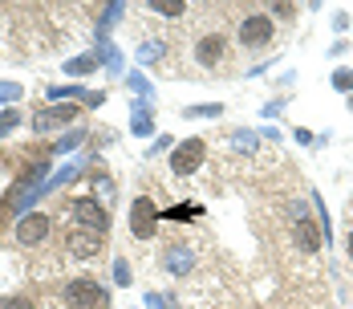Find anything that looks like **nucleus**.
<instances>
[{"label": "nucleus", "instance_id": "nucleus-33", "mask_svg": "<svg viewBox=\"0 0 353 309\" xmlns=\"http://www.w3.org/2000/svg\"><path fill=\"white\" fill-rule=\"evenodd\" d=\"M292 138H296L301 147H313V142H317V135H313V131H305V127H296V131H292Z\"/></svg>", "mask_w": 353, "mask_h": 309}, {"label": "nucleus", "instance_id": "nucleus-22", "mask_svg": "<svg viewBox=\"0 0 353 309\" xmlns=\"http://www.w3.org/2000/svg\"><path fill=\"white\" fill-rule=\"evenodd\" d=\"M81 138H85V131H65V135L53 142V155H65V151H77L81 147Z\"/></svg>", "mask_w": 353, "mask_h": 309}, {"label": "nucleus", "instance_id": "nucleus-15", "mask_svg": "<svg viewBox=\"0 0 353 309\" xmlns=\"http://www.w3.org/2000/svg\"><path fill=\"white\" fill-rule=\"evenodd\" d=\"M122 17H126V4H122V0H110V4H102V17H98V33L106 37V29H110V25H118Z\"/></svg>", "mask_w": 353, "mask_h": 309}, {"label": "nucleus", "instance_id": "nucleus-34", "mask_svg": "<svg viewBox=\"0 0 353 309\" xmlns=\"http://www.w3.org/2000/svg\"><path fill=\"white\" fill-rule=\"evenodd\" d=\"M175 142H171V135H159L154 142H150V155H159V151H171Z\"/></svg>", "mask_w": 353, "mask_h": 309}, {"label": "nucleus", "instance_id": "nucleus-39", "mask_svg": "<svg viewBox=\"0 0 353 309\" xmlns=\"http://www.w3.org/2000/svg\"><path fill=\"white\" fill-rule=\"evenodd\" d=\"M345 252H350V261H353V228H350V236H345Z\"/></svg>", "mask_w": 353, "mask_h": 309}, {"label": "nucleus", "instance_id": "nucleus-14", "mask_svg": "<svg viewBox=\"0 0 353 309\" xmlns=\"http://www.w3.org/2000/svg\"><path fill=\"white\" fill-rule=\"evenodd\" d=\"M98 66H102L98 53H81V57H70V62L61 66V73H70V77H85V73H94Z\"/></svg>", "mask_w": 353, "mask_h": 309}, {"label": "nucleus", "instance_id": "nucleus-1", "mask_svg": "<svg viewBox=\"0 0 353 309\" xmlns=\"http://www.w3.org/2000/svg\"><path fill=\"white\" fill-rule=\"evenodd\" d=\"M61 297H65L73 309H94V306H106V301H110L106 285H98L94 277H77V281H70Z\"/></svg>", "mask_w": 353, "mask_h": 309}, {"label": "nucleus", "instance_id": "nucleus-13", "mask_svg": "<svg viewBox=\"0 0 353 309\" xmlns=\"http://www.w3.org/2000/svg\"><path fill=\"white\" fill-rule=\"evenodd\" d=\"M94 53H98V62H102L110 73H122V69H126L122 53H118V45H114V41H106V37H98V49H94Z\"/></svg>", "mask_w": 353, "mask_h": 309}, {"label": "nucleus", "instance_id": "nucleus-2", "mask_svg": "<svg viewBox=\"0 0 353 309\" xmlns=\"http://www.w3.org/2000/svg\"><path fill=\"white\" fill-rule=\"evenodd\" d=\"M70 212H73V220H77V228H90V232H110V212H106V204H98L94 196H77L70 204Z\"/></svg>", "mask_w": 353, "mask_h": 309}, {"label": "nucleus", "instance_id": "nucleus-27", "mask_svg": "<svg viewBox=\"0 0 353 309\" xmlns=\"http://www.w3.org/2000/svg\"><path fill=\"white\" fill-rule=\"evenodd\" d=\"M126 86H130V90H134L139 98H154V86H150V82H146L142 73H126Z\"/></svg>", "mask_w": 353, "mask_h": 309}, {"label": "nucleus", "instance_id": "nucleus-8", "mask_svg": "<svg viewBox=\"0 0 353 309\" xmlns=\"http://www.w3.org/2000/svg\"><path fill=\"white\" fill-rule=\"evenodd\" d=\"M65 248H70L73 261H94V256L102 252V236L90 232V228H73L70 241H65Z\"/></svg>", "mask_w": 353, "mask_h": 309}, {"label": "nucleus", "instance_id": "nucleus-9", "mask_svg": "<svg viewBox=\"0 0 353 309\" xmlns=\"http://www.w3.org/2000/svg\"><path fill=\"white\" fill-rule=\"evenodd\" d=\"M223 57H228V41H223V33H208V37L195 41V62H199V66L212 69V66H219Z\"/></svg>", "mask_w": 353, "mask_h": 309}, {"label": "nucleus", "instance_id": "nucleus-31", "mask_svg": "<svg viewBox=\"0 0 353 309\" xmlns=\"http://www.w3.org/2000/svg\"><path fill=\"white\" fill-rule=\"evenodd\" d=\"M288 220H292V224H301V220H309V204H301V200H292V204H288Z\"/></svg>", "mask_w": 353, "mask_h": 309}, {"label": "nucleus", "instance_id": "nucleus-17", "mask_svg": "<svg viewBox=\"0 0 353 309\" xmlns=\"http://www.w3.org/2000/svg\"><path fill=\"white\" fill-rule=\"evenodd\" d=\"M85 94H90V90H81V86H49V90H45L49 102H70V98L85 102Z\"/></svg>", "mask_w": 353, "mask_h": 309}, {"label": "nucleus", "instance_id": "nucleus-24", "mask_svg": "<svg viewBox=\"0 0 353 309\" xmlns=\"http://www.w3.org/2000/svg\"><path fill=\"white\" fill-rule=\"evenodd\" d=\"M329 82H333V90H337V94H353V69H333V77H329Z\"/></svg>", "mask_w": 353, "mask_h": 309}, {"label": "nucleus", "instance_id": "nucleus-5", "mask_svg": "<svg viewBox=\"0 0 353 309\" xmlns=\"http://www.w3.org/2000/svg\"><path fill=\"white\" fill-rule=\"evenodd\" d=\"M272 41V17H264V12H252L240 21V45L248 49H264Z\"/></svg>", "mask_w": 353, "mask_h": 309}, {"label": "nucleus", "instance_id": "nucleus-23", "mask_svg": "<svg viewBox=\"0 0 353 309\" xmlns=\"http://www.w3.org/2000/svg\"><path fill=\"white\" fill-rule=\"evenodd\" d=\"M142 301H146V309H183L175 293H146Z\"/></svg>", "mask_w": 353, "mask_h": 309}, {"label": "nucleus", "instance_id": "nucleus-38", "mask_svg": "<svg viewBox=\"0 0 353 309\" xmlns=\"http://www.w3.org/2000/svg\"><path fill=\"white\" fill-rule=\"evenodd\" d=\"M281 110H284V102H268V106H264V114H268V118H276Z\"/></svg>", "mask_w": 353, "mask_h": 309}, {"label": "nucleus", "instance_id": "nucleus-6", "mask_svg": "<svg viewBox=\"0 0 353 309\" xmlns=\"http://www.w3.org/2000/svg\"><path fill=\"white\" fill-rule=\"evenodd\" d=\"M73 118H77V106H45L33 114V135H49L57 127H70Z\"/></svg>", "mask_w": 353, "mask_h": 309}, {"label": "nucleus", "instance_id": "nucleus-21", "mask_svg": "<svg viewBox=\"0 0 353 309\" xmlns=\"http://www.w3.org/2000/svg\"><path fill=\"white\" fill-rule=\"evenodd\" d=\"M219 114H223L219 102H199V106H187L183 110V118H219Z\"/></svg>", "mask_w": 353, "mask_h": 309}, {"label": "nucleus", "instance_id": "nucleus-19", "mask_svg": "<svg viewBox=\"0 0 353 309\" xmlns=\"http://www.w3.org/2000/svg\"><path fill=\"white\" fill-rule=\"evenodd\" d=\"M163 53H167V45H163V41H142V45H139V62H142V66L163 62Z\"/></svg>", "mask_w": 353, "mask_h": 309}, {"label": "nucleus", "instance_id": "nucleus-35", "mask_svg": "<svg viewBox=\"0 0 353 309\" xmlns=\"http://www.w3.org/2000/svg\"><path fill=\"white\" fill-rule=\"evenodd\" d=\"M268 8H272V17H281V21H288V17H292V4H284V0L268 4Z\"/></svg>", "mask_w": 353, "mask_h": 309}, {"label": "nucleus", "instance_id": "nucleus-26", "mask_svg": "<svg viewBox=\"0 0 353 309\" xmlns=\"http://www.w3.org/2000/svg\"><path fill=\"white\" fill-rule=\"evenodd\" d=\"M77 171H81V167H73V163H65L61 171H57L53 179H49V183H45V191H53V187H65V183H73V179H77Z\"/></svg>", "mask_w": 353, "mask_h": 309}, {"label": "nucleus", "instance_id": "nucleus-30", "mask_svg": "<svg viewBox=\"0 0 353 309\" xmlns=\"http://www.w3.org/2000/svg\"><path fill=\"white\" fill-rule=\"evenodd\" d=\"M203 207H191V204H183V207H171V212H159V216H167V220H191V216H199Z\"/></svg>", "mask_w": 353, "mask_h": 309}, {"label": "nucleus", "instance_id": "nucleus-32", "mask_svg": "<svg viewBox=\"0 0 353 309\" xmlns=\"http://www.w3.org/2000/svg\"><path fill=\"white\" fill-rule=\"evenodd\" d=\"M0 309H33L29 297H0Z\"/></svg>", "mask_w": 353, "mask_h": 309}, {"label": "nucleus", "instance_id": "nucleus-12", "mask_svg": "<svg viewBox=\"0 0 353 309\" xmlns=\"http://www.w3.org/2000/svg\"><path fill=\"white\" fill-rule=\"evenodd\" d=\"M130 110H134V122H130V131L134 135H154V122H150V98H134L130 102Z\"/></svg>", "mask_w": 353, "mask_h": 309}, {"label": "nucleus", "instance_id": "nucleus-3", "mask_svg": "<svg viewBox=\"0 0 353 309\" xmlns=\"http://www.w3.org/2000/svg\"><path fill=\"white\" fill-rule=\"evenodd\" d=\"M203 159H208V142H203V138H183L175 151H171V171L191 175V171L203 167Z\"/></svg>", "mask_w": 353, "mask_h": 309}, {"label": "nucleus", "instance_id": "nucleus-20", "mask_svg": "<svg viewBox=\"0 0 353 309\" xmlns=\"http://www.w3.org/2000/svg\"><path fill=\"white\" fill-rule=\"evenodd\" d=\"M21 118H25V114H21L17 106H4V110H0V138H8V135H12V131L21 127Z\"/></svg>", "mask_w": 353, "mask_h": 309}, {"label": "nucleus", "instance_id": "nucleus-4", "mask_svg": "<svg viewBox=\"0 0 353 309\" xmlns=\"http://www.w3.org/2000/svg\"><path fill=\"white\" fill-rule=\"evenodd\" d=\"M154 228H159V204H154L150 196H139V200L130 204V232H134L139 241H150Z\"/></svg>", "mask_w": 353, "mask_h": 309}, {"label": "nucleus", "instance_id": "nucleus-11", "mask_svg": "<svg viewBox=\"0 0 353 309\" xmlns=\"http://www.w3.org/2000/svg\"><path fill=\"white\" fill-rule=\"evenodd\" d=\"M292 241H296L301 252H321L325 232H321V224H313V220H301V224H296V232H292Z\"/></svg>", "mask_w": 353, "mask_h": 309}, {"label": "nucleus", "instance_id": "nucleus-37", "mask_svg": "<svg viewBox=\"0 0 353 309\" xmlns=\"http://www.w3.org/2000/svg\"><path fill=\"white\" fill-rule=\"evenodd\" d=\"M333 29H337V33H345V29H350V17H345V12H337V17H333Z\"/></svg>", "mask_w": 353, "mask_h": 309}, {"label": "nucleus", "instance_id": "nucleus-25", "mask_svg": "<svg viewBox=\"0 0 353 309\" xmlns=\"http://www.w3.org/2000/svg\"><path fill=\"white\" fill-rule=\"evenodd\" d=\"M21 98H25V86L21 82H0V106L21 102Z\"/></svg>", "mask_w": 353, "mask_h": 309}, {"label": "nucleus", "instance_id": "nucleus-28", "mask_svg": "<svg viewBox=\"0 0 353 309\" xmlns=\"http://www.w3.org/2000/svg\"><path fill=\"white\" fill-rule=\"evenodd\" d=\"M130 281H134L130 261H126V256H118V261H114V285H130Z\"/></svg>", "mask_w": 353, "mask_h": 309}, {"label": "nucleus", "instance_id": "nucleus-7", "mask_svg": "<svg viewBox=\"0 0 353 309\" xmlns=\"http://www.w3.org/2000/svg\"><path fill=\"white\" fill-rule=\"evenodd\" d=\"M49 228H53V220H49L45 212H29V216L17 220V232H12V236H17L21 244H41L45 236H49Z\"/></svg>", "mask_w": 353, "mask_h": 309}, {"label": "nucleus", "instance_id": "nucleus-18", "mask_svg": "<svg viewBox=\"0 0 353 309\" xmlns=\"http://www.w3.org/2000/svg\"><path fill=\"white\" fill-rule=\"evenodd\" d=\"M146 8H150V12H159V17H183L191 4H187V0H150Z\"/></svg>", "mask_w": 353, "mask_h": 309}, {"label": "nucleus", "instance_id": "nucleus-16", "mask_svg": "<svg viewBox=\"0 0 353 309\" xmlns=\"http://www.w3.org/2000/svg\"><path fill=\"white\" fill-rule=\"evenodd\" d=\"M232 151H236V155H256V151H260V135H256V131H236V135H232Z\"/></svg>", "mask_w": 353, "mask_h": 309}, {"label": "nucleus", "instance_id": "nucleus-10", "mask_svg": "<svg viewBox=\"0 0 353 309\" xmlns=\"http://www.w3.org/2000/svg\"><path fill=\"white\" fill-rule=\"evenodd\" d=\"M163 269H167L171 277H187L191 269H195V252L183 248V244H171V248L163 252Z\"/></svg>", "mask_w": 353, "mask_h": 309}, {"label": "nucleus", "instance_id": "nucleus-36", "mask_svg": "<svg viewBox=\"0 0 353 309\" xmlns=\"http://www.w3.org/2000/svg\"><path fill=\"white\" fill-rule=\"evenodd\" d=\"M102 102H106V90H90V94H85V106H90V110L102 106Z\"/></svg>", "mask_w": 353, "mask_h": 309}, {"label": "nucleus", "instance_id": "nucleus-29", "mask_svg": "<svg viewBox=\"0 0 353 309\" xmlns=\"http://www.w3.org/2000/svg\"><path fill=\"white\" fill-rule=\"evenodd\" d=\"M94 191H98V196H94L98 204H110V200H114V183H110L106 175H94Z\"/></svg>", "mask_w": 353, "mask_h": 309}]
</instances>
